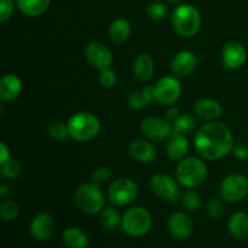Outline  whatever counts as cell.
<instances>
[{"instance_id":"obj_1","label":"cell","mask_w":248,"mask_h":248,"mask_svg":"<svg viewBox=\"0 0 248 248\" xmlns=\"http://www.w3.org/2000/svg\"><path fill=\"white\" fill-rule=\"evenodd\" d=\"M194 147L196 153L206 160H219L232 153L234 138L232 130L219 121L203 124L195 133Z\"/></svg>"},{"instance_id":"obj_2","label":"cell","mask_w":248,"mask_h":248,"mask_svg":"<svg viewBox=\"0 0 248 248\" xmlns=\"http://www.w3.org/2000/svg\"><path fill=\"white\" fill-rule=\"evenodd\" d=\"M207 165L195 156L184 157L176 169V179L182 186L188 189L196 188L205 182L207 177Z\"/></svg>"},{"instance_id":"obj_3","label":"cell","mask_w":248,"mask_h":248,"mask_svg":"<svg viewBox=\"0 0 248 248\" xmlns=\"http://www.w3.org/2000/svg\"><path fill=\"white\" fill-rule=\"evenodd\" d=\"M68 130L70 138L77 142H89L94 140L101 131L98 118L89 111H79L68 120Z\"/></svg>"},{"instance_id":"obj_4","label":"cell","mask_w":248,"mask_h":248,"mask_svg":"<svg viewBox=\"0 0 248 248\" xmlns=\"http://www.w3.org/2000/svg\"><path fill=\"white\" fill-rule=\"evenodd\" d=\"M172 26L179 35L191 38L201 27L200 11L194 5L179 4L173 10L171 16Z\"/></svg>"},{"instance_id":"obj_5","label":"cell","mask_w":248,"mask_h":248,"mask_svg":"<svg viewBox=\"0 0 248 248\" xmlns=\"http://www.w3.org/2000/svg\"><path fill=\"white\" fill-rule=\"evenodd\" d=\"M74 201L78 208L86 215H96L106 207L104 194L93 182L78 186L74 193Z\"/></svg>"},{"instance_id":"obj_6","label":"cell","mask_w":248,"mask_h":248,"mask_svg":"<svg viewBox=\"0 0 248 248\" xmlns=\"http://www.w3.org/2000/svg\"><path fill=\"white\" fill-rule=\"evenodd\" d=\"M153 218L149 211L140 206L126 211L121 219V229L132 237H142L150 232Z\"/></svg>"},{"instance_id":"obj_7","label":"cell","mask_w":248,"mask_h":248,"mask_svg":"<svg viewBox=\"0 0 248 248\" xmlns=\"http://www.w3.org/2000/svg\"><path fill=\"white\" fill-rule=\"evenodd\" d=\"M138 195V186L130 178H119L109 186L108 199L113 206L123 207L130 205Z\"/></svg>"},{"instance_id":"obj_8","label":"cell","mask_w":248,"mask_h":248,"mask_svg":"<svg viewBox=\"0 0 248 248\" xmlns=\"http://www.w3.org/2000/svg\"><path fill=\"white\" fill-rule=\"evenodd\" d=\"M140 131L143 136L152 142H167L173 136V124L165 118L149 116L140 124Z\"/></svg>"},{"instance_id":"obj_9","label":"cell","mask_w":248,"mask_h":248,"mask_svg":"<svg viewBox=\"0 0 248 248\" xmlns=\"http://www.w3.org/2000/svg\"><path fill=\"white\" fill-rule=\"evenodd\" d=\"M177 179L166 173H156L150 178L149 186L154 195L167 202L176 203L181 198Z\"/></svg>"},{"instance_id":"obj_10","label":"cell","mask_w":248,"mask_h":248,"mask_svg":"<svg viewBox=\"0 0 248 248\" xmlns=\"http://www.w3.org/2000/svg\"><path fill=\"white\" fill-rule=\"evenodd\" d=\"M182 94V85L178 78L164 77L154 85V101L161 106H172Z\"/></svg>"},{"instance_id":"obj_11","label":"cell","mask_w":248,"mask_h":248,"mask_svg":"<svg viewBox=\"0 0 248 248\" xmlns=\"http://www.w3.org/2000/svg\"><path fill=\"white\" fill-rule=\"evenodd\" d=\"M220 198L228 202H239L248 195V178L242 174H230L219 186Z\"/></svg>"},{"instance_id":"obj_12","label":"cell","mask_w":248,"mask_h":248,"mask_svg":"<svg viewBox=\"0 0 248 248\" xmlns=\"http://www.w3.org/2000/svg\"><path fill=\"white\" fill-rule=\"evenodd\" d=\"M85 57L87 62L99 72L104 69H109L113 65L114 57L109 47H107L103 43L92 41L85 48Z\"/></svg>"},{"instance_id":"obj_13","label":"cell","mask_w":248,"mask_h":248,"mask_svg":"<svg viewBox=\"0 0 248 248\" xmlns=\"http://www.w3.org/2000/svg\"><path fill=\"white\" fill-rule=\"evenodd\" d=\"M198 64V58L195 53L189 50H182L172 58L170 69L173 77L186 78L195 70Z\"/></svg>"},{"instance_id":"obj_14","label":"cell","mask_w":248,"mask_h":248,"mask_svg":"<svg viewBox=\"0 0 248 248\" xmlns=\"http://www.w3.org/2000/svg\"><path fill=\"white\" fill-rule=\"evenodd\" d=\"M167 228L170 234L177 240H186L194 232L193 220L183 212L172 213L167 222Z\"/></svg>"},{"instance_id":"obj_15","label":"cell","mask_w":248,"mask_h":248,"mask_svg":"<svg viewBox=\"0 0 248 248\" xmlns=\"http://www.w3.org/2000/svg\"><path fill=\"white\" fill-rule=\"evenodd\" d=\"M222 60L225 67L229 69H239L247 61L246 48L237 41H229L223 47Z\"/></svg>"},{"instance_id":"obj_16","label":"cell","mask_w":248,"mask_h":248,"mask_svg":"<svg viewBox=\"0 0 248 248\" xmlns=\"http://www.w3.org/2000/svg\"><path fill=\"white\" fill-rule=\"evenodd\" d=\"M55 230V222L48 213H38L34 216L29 224V232L38 241H45L50 239Z\"/></svg>"},{"instance_id":"obj_17","label":"cell","mask_w":248,"mask_h":248,"mask_svg":"<svg viewBox=\"0 0 248 248\" xmlns=\"http://www.w3.org/2000/svg\"><path fill=\"white\" fill-rule=\"evenodd\" d=\"M130 155L133 160L140 164H150L157 156V152L155 145L150 140H133L128 148Z\"/></svg>"},{"instance_id":"obj_18","label":"cell","mask_w":248,"mask_h":248,"mask_svg":"<svg viewBox=\"0 0 248 248\" xmlns=\"http://www.w3.org/2000/svg\"><path fill=\"white\" fill-rule=\"evenodd\" d=\"M194 111L199 118L210 123V121H217L222 116L223 108L219 102L216 99L202 98L196 102Z\"/></svg>"},{"instance_id":"obj_19","label":"cell","mask_w":248,"mask_h":248,"mask_svg":"<svg viewBox=\"0 0 248 248\" xmlns=\"http://www.w3.org/2000/svg\"><path fill=\"white\" fill-rule=\"evenodd\" d=\"M22 80L15 74H6L0 80V98L2 102H12L22 92Z\"/></svg>"},{"instance_id":"obj_20","label":"cell","mask_w":248,"mask_h":248,"mask_svg":"<svg viewBox=\"0 0 248 248\" xmlns=\"http://www.w3.org/2000/svg\"><path fill=\"white\" fill-rule=\"evenodd\" d=\"M155 69L154 60L148 53H140L133 61L132 72L136 79L140 82H145L153 77Z\"/></svg>"},{"instance_id":"obj_21","label":"cell","mask_w":248,"mask_h":248,"mask_svg":"<svg viewBox=\"0 0 248 248\" xmlns=\"http://www.w3.org/2000/svg\"><path fill=\"white\" fill-rule=\"evenodd\" d=\"M189 152V140L186 136L174 135L167 140L166 155L172 161H181Z\"/></svg>"},{"instance_id":"obj_22","label":"cell","mask_w":248,"mask_h":248,"mask_svg":"<svg viewBox=\"0 0 248 248\" xmlns=\"http://www.w3.org/2000/svg\"><path fill=\"white\" fill-rule=\"evenodd\" d=\"M228 230L236 240H245L248 237V215L244 211L234 212L228 220Z\"/></svg>"},{"instance_id":"obj_23","label":"cell","mask_w":248,"mask_h":248,"mask_svg":"<svg viewBox=\"0 0 248 248\" xmlns=\"http://www.w3.org/2000/svg\"><path fill=\"white\" fill-rule=\"evenodd\" d=\"M154 101V86H143L131 92L128 96V106L133 110H140L149 106Z\"/></svg>"},{"instance_id":"obj_24","label":"cell","mask_w":248,"mask_h":248,"mask_svg":"<svg viewBox=\"0 0 248 248\" xmlns=\"http://www.w3.org/2000/svg\"><path fill=\"white\" fill-rule=\"evenodd\" d=\"M62 239L68 248H87L89 236L82 229L77 227H69L64 229Z\"/></svg>"},{"instance_id":"obj_25","label":"cell","mask_w":248,"mask_h":248,"mask_svg":"<svg viewBox=\"0 0 248 248\" xmlns=\"http://www.w3.org/2000/svg\"><path fill=\"white\" fill-rule=\"evenodd\" d=\"M131 24L125 18H116L109 27V38L114 44H124L131 35Z\"/></svg>"},{"instance_id":"obj_26","label":"cell","mask_w":248,"mask_h":248,"mask_svg":"<svg viewBox=\"0 0 248 248\" xmlns=\"http://www.w3.org/2000/svg\"><path fill=\"white\" fill-rule=\"evenodd\" d=\"M17 7L28 17H38L48 9L51 0H16Z\"/></svg>"},{"instance_id":"obj_27","label":"cell","mask_w":248,"mask_h":248,"mask_svg":"<svg viewBox=\"0 0 248 248\" xmlns=\"http://www.w3.org/2000/svg\"><path fill=\"white\" fill-rule=\"evenodd\" d=\"M121 219L123 217H120V213L114 206H106L99 215V223L107 230H114L121 225Z\"/></svg>"},{"instance_id":"obj_28","label":"cell","mask_w":248,"mask_h":248,"mask_svg":"<svg viewBox=\"0 0 248 248\" xmlns=\"http://www.w3.org/2000/svg\"><path fill=\"white\" fill-rule=\"evenodd\" d=\"M174 135L186 136L193 132L196 127V120L191 114L184 113L179 114L178 118L173 121Z\"/></svg>"},{"instance_id":"obj_29","label":"cell","mask_w":248,"mask_h":248,"mask_svg":"<svg viewBox=\"0 0 248 248\" xmlns=\"http://www.w3.org/2000/svg\"><path fill=\"white\" fill-rule=\"evenodd\" d=\"M48 135L56 140H60V142H64L68 138L70 137L69 130H68V124L63 123L61 120L52 121V123L48 125Z\"/></svg>"},{"instance_id":"obj_30","label":"cell","mask_w":248,"mask_h":248,"mask_svg":"<svg viewBox=\"0 0 248 248\" xmlns=\"http://www.w3.org/2000/svg\"><path fill=\"white\" fill-rule=\"evenodd\" d=\"M19 212H21L19 206L12 200L2 201L1 205H0V215H1L2 219L6 220V222H12V220L16 219L19 216Z\"/></svg>"},{"instance_id":"obj_31","label":"cell","mask_w":248,"mask_h":248,"mask_svg":"<svg viewBox=\"0 0 248 248\" xmlns=\"http://www.w3.org/2000/svg\"><path fill=\"white\" fill-rule=\"evenodd\" d=\"M200 196L194 189H188L186 193L182 195V205L189 212H195L200 207Z\"/></svg>"},{"instance_id":"obj_32","label":"cell","mask_w":248,"mask_h":248,"mask_svg":"<svg viewBox=\"0 0 248 248\" xmlns=\"http://www.w3.org/2000/svg\"><path fill=\"white\" fill-rule=\"evenodd\" d=\"M147 14L152 21L159 22L166 17L167 6L161 1H153L147 7Z\"/></svg>"},{"instance_id":"obj_33","label":"cell","mask_w":248,"mask_h":248,"mask_svg":"<svg viewBox=\"0 0 248 248\" xmlns=\"http://www.w3.org/2000/svg\"><path fill=\"white\" fill-rule=\"evenodd\" d=\"M21 174V164L17 160L10 159L1 165V176L7 179H15Z\"/></svg>"},{"instance_id":"obj_34","label":"cell","mask_w":248,"mask_h":248,"mask_svg":"<svg viewBox=\"0 0 248 248\" xmlns=\"http://www.w3.org/2000/svg\"><path fill=\"white\" fill-rule=\"evenodd\" d=\"M111 177H113V172H111V170L109 169V167L98 166L97 169L93 170V172H92L91 179L94 184L101 186V184L108 183L111 179Z\"/></svg>"},{"instance_id":"obj_35","label":"cell","mask_w":248,"mask_h":248,"mask_svg":"<svg viewBox=\"0 0 248 248\" xmlns=\"http://www.w3.org/2000/svg\"><path fill=\"white\" fill-rule=\"evenodd\" d=\"M207 213L212 219L219 220L224 215V205L220 199H211L207 205Z\"/></svg>"},{"instance_id":"obj_36","label":"cell","mask_w":248,"mask_h":248,"mask_svg":"<svg viewBox=\"0 0 248 248\" xmlns=\"http://www.w3.org/2000/svg\"><path fill=\"white\" fill-rule=\"evenodd\" d=\"M15 11V2L12 0H0V22L9 21Z\"/></svg>"},{"instance_id":"obj_37","label":"cell","mask_w":248,"mask_h":248,"mask_svg":"<svg viewBox=\"0 0 248 248\" xmlns=\"http://www.w3.org/2000/svg\"><path fill=\"white\" fill-rule=\"evenodd\" d=\"M99 82L103 87L106 89H110L114 85L116 84V74L111 68L109 69L101 70V74H99Z\"/></svg>"},{"instance_id":"obj_38","label":"cell","mask_w":248,"mask_h":248,"mask_svg":"<svg viewBox=\"0 0 248 248\" xmlns=\"http://www.w3.org/2000/svg\"><path fill=\"white\" fill-rule=\"evenodd\" d=\"M232 152L236 159L247 160L248 159V143L247 142L234 143V147H232Z\"/></svg>"},{"instance_id":"obj_39","label":"cell","mask_w":248,"mask_h":248,"mask_svg":"<svg viewBox=\"0 0 248 248\" xmlns=\"http://www.w3.org/2000/svg\"><path fill=\"white\" fill-rule=\"evenodd\" d=\"M179 116V110L177 107L174 106H169L167 107L166 111H165V119H167L169 121L173 123L177 118Z\"/></svg>"},{"instance_id":"obj_40","label":"cell","mask_w":248,"mask_h":248,"mask_svg":"<svg viewBox=\"0 0 248 248\" xmlns=\"http://www.w3.org/2000/svg\"><path fill=\"white\" fill-rule=\"evenodd\" d=\"M10 149L6 147L4 142L0 143V165L5 164L7 160H10Z\"/></svg>"},{"instance_id":"obj_41","label":"cell","mask_w":248,"mask_h":248,"mask_svg":"<svg viewBox=\"0 0 248 248\" xmlns=\"http://www.w3.org/2000/svg\"><path fill=\"white\" fill-rule=\"evenodd\" d=\"M10 190H11V186H7V184H1V186H0V196L4 199L7 194L11 193Z\"/></svg>"},{"instance_id":"obj_42","label":"cell","mask_w":248,"mask_h":248,"mask_svg":"<svg viewBox=\"0 0 248 248\" xmlns=\"http://www.w3.org/2000/svg\"><path fill=\"white\" fill-rule=\"evenodd\" d=\"M167 1H169V2H171V4H176V5H179V4H181L182 1H183V0H167Z\"/></svg>"}]
</instances>
